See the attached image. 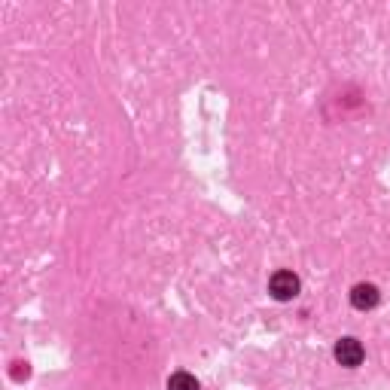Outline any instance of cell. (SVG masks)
<instances>
[{
    "label": "cell",
    "mask_w": 390,
    "mask_h": 390,
    "mask_svg": "<svg viewBox=\"0 0 390 390\" xmlns=\"http://www.w3.org/2000/svg\"><path fill=\"white\" fill-rule=\"evenodd\" d=\"M269 293L278 302H290L299 296V278H296L293 271H274L271 281H269Z\"/></svg>",
    "instance_id": "6da1fadb"
},
{
    "label": "cell",
    "mask_w": 390,
    "mask_h": 390,
    "mask_svg": "<svg viewBox=\"0 0 390 390\" xmlns=\"http://www.w3.org/2000/svg\"><path fill=\"white\" fill-rule=\"evenodd\" d=\"M336 360H339L341 366H348V369H354V366L363 363V345H360L357 339H339Z\"/></svg>",
    "instance_id": "7a4b0ae2"
},
{
    "label": "cell",
    "mask_w": 390,
    "mask_h": 390,
    "mask_svg": "<svg viewBox=\"0 0 390 390\" xmlns=\"http://www.w3.org/2000/svg\"><path fill=\"white\" fill-rule=\"evenodd\" d=\"M351 305L357 311H369V308L378 305V286L375 284H357L351 290Z\"/></svg>",
    "instance_id": "3957f363"
},
{
    "label": "cell",
    "mask_w": 390,
    "mask_h": 390,
    "mask_svg": "<svg viewBox=\"0 0 390 390\" xmlns=\"http://www.w3.org/2000/svg\"><path fill=\"white\" fill-rule=\"evenodd\" d=\"M168 390H199V381L189 372H174L168 378Z\"/></svg>",
    "instance_id": "277c9868"
}]
</instances>
